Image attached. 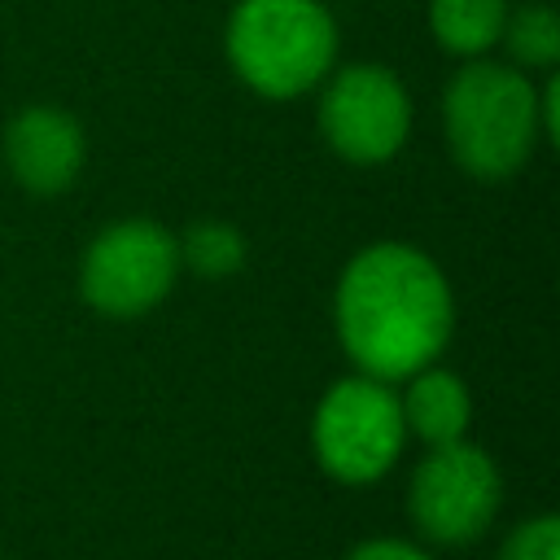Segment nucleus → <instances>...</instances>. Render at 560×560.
<instances>
[{
  "instance_id": "1",
  "label": "nucleus",
  "mask_w": 560,
  "mask_h": 560,
  "mask_svg": "<svg viewBox=\"0 0 560 560\" xmlns=\"http://www.w3.org/2000/svg\"><path fill=\"white\" fill-rule=\"evenodd\" d=\"M332 328L359 372L394 385L438 363L455 332V298L424 249L376 241L346 262L332 293Z\"/></svg>"
},
{
  "instance_id": "2",
  "label": "nucleus",
  "mask_w": 560,
  "mask_h": 560,
  "mask_svg": "<svg viewBox=\"0 0 560 560\" xmlns=\"http://www.w3.org/2000/svg\"><path fill=\"white\" fill-rule=\"evenodd\" d=\"M442 131L468 175L508 179L538 149V88L516 66L472 57L442 92Z\"/></svg>"
},
{
  "instance_id": "3",
  "label": "nucleus",
  "mask_w": 560,
  "mask_h": 560,
  "mask_svg": "<svg viewBox=\"0 0 560 560\" xmlns=\"http://www.w3.org/2000/svg\"><path fill=\"white\" fill-rule=\"evenodd\" d=\"M223 48L249 92L293 101L328 79L337 61V22L319 0H236Z\"/></svg>"
},
{
  "instance_id": "4",
  "label": "nucleus",
  "mask_w": 560,
  "mask_h": 560,
  "mask_svg": "<svg viewBox=\"0 0 560 560\" xmlns=\"http://www.w3.org/2000/svg\"><path fill=\"white\" fill-rule=\"evenodd\" d=\"M402 442H407V424L398 394L389 389V381H376L368 372L328 385L311 420L315 459L341 486L381 481L398 464Z\"/></svg>"
},
{
  "instance_id": "5",
  "label": "nucleus",
  "mask_w": 560,
  "mask_h": 560,
  "mask_svg": "<svg viewBox=\"0 0 560 560\" xmlns=\"http://www.w3.org/2000/svg\"><path fill=\"white\" fill-rule=\"evenodd\" d=\"M179 271V245L158 219H118L83 249L79 289L96 315L136 319L175 289Z\"/></svg>"
},
{
  "instance_id": "6",
  "label": "nucleus",
  "mask_w": 560,
  "mask_h": 560,
  "mask_svg": "<svg viewBox=\"0 0 560 560\" xmlns=\"http://www.w3.org/2000/svg\"><path fill=\"white\" fill-rule=\"evenodd\" d=\"M499 503H503L499 464L468 438L451 446H429L424 464H416L407 481L411 525L438 547L477 542L499 516Z\"/></svg>"
},
{
  "instance_id": "7",
  "label": "nucleus",
  "mask_w": 560,
  "mask_h": 560,
  "mask_svg": "<svg viewBox=\"0 0 560 560\" xmlns=\"http://www.w3.org/2000/svg\"><path fill=\"white\" fill-rule=\"evenodd\" d=\"M319 131L328 149L350 166L389 162L411 136V96L402 79L385 66L359 61L324 79Z\"/></svg>"
},
{
  "instance_id": "8",
  "label": "nucleus",
  "mask_w": 560,
  "mask_h": 560,
  "mask_svg": "<svg viewBox=\"0 0 560 560\" xmlns=\"http://www.w3.org/2000/svg\"><path fill=\"white\" fill-rule=\"evenodd\" d=\"M4 162L26 192L35 197L66 192L88 162V140L79 118L57 105L18 109L4 127Z\"/></svg>"
},
{
  "instance_id": "9",
  "label": "nucleus",
  "mask_w": 560,
  "mask_h": 560,
  "mask_svg": "<svg viewBox=\"0 0 560 560\" xmlns=\"http://www.w3.org/2000/svg\"><path fill=\"white\" fill-rule=\"evenodd\" d=\"M407 438H420L424 446H451L468 438L472 424V398L468 385L446 368H420L407 376V394H398Z\"/></svg>"
},
{
  "instance_id": "10",
  "label": "nucleus",
  "mask_w": 560,
  "mask_h": 560,
  "mask_svg": "<svg viewBox=\"0 0 560 560\" xmlns=\"http://www.w3.org/2000/svg\"><path fill=\"white\" fill-rule=\"evenodd\" d=\"M508 0H429V31L451 57H481L499 44Z\"/></svg>"
},
{
  "instance_id": "11",
  "label": "nucleus",
  "mask_w": 560,
  "mask_h": 560,
  "mask_svg": "<svg viewBox=\"0 0 560 560\" xmlns=\"http://www.w3.org/2000/svg\"><path fill=\"white\" fill-rule=\"evenodd\" d=\"M175 245H179V267H188L201 280H228L245 267V236L228 219H197Z\"/></svg>"
},
{
  "instance_id": "12",
  "label": "nucleus",
  "mask_w": 560,
  "mask_h": 560,
  "mask_svg": "<svg viewBox=\"0 0 560 560\" xmlns=\"http://www.w3.org/2000/svg\"><path fill=\"white\" fill-rule=\"evenodd\" d=\"M516 70H551L560 61V18L551 4H521L508 9L503 35Z\"/></svg>"
},
{
  "instance_id": "13",
  "label": "nucleus",
  "mask_w": 560,
  "mask_h": 560,
  "mask_svg": "<svg viewBox=\"0 0 560 560\" xmlns=\"http://www.w3.org/2000/svg\"><path fill=\"white\" fill-rule=\"evenodd\" d=\"M499 560H560V521L551 512L516 525L499 547Z\"/></svg>"
},
{
  "instance_id": "14",
  "label": "nucleus",
  "mask_w": 560,
  "mask_h": 560,
  "mask_svg": "<svg viewBox=\"0 0 560 560\" xmlns=\"http://www.w3.org/2000/svg\"><path fill=\"white\" fill-rule=\"evenodd\" d=\"M346 560H433V556L407 538H368L354 551H346Z\"/></svg>"
}]
</instances>
